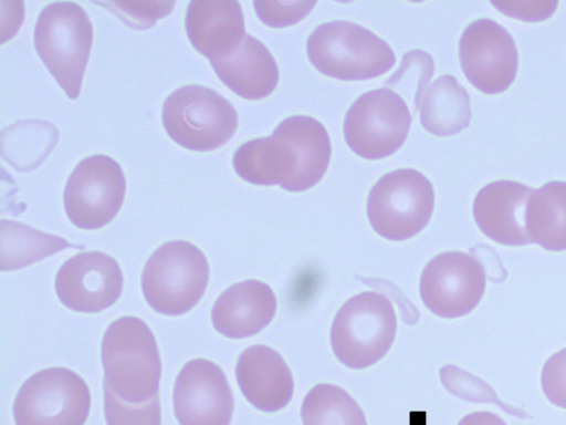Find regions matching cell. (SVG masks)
<instances>
[{
	"instance_id": "12",
	"label": "cell",
	"mask_w": 566,
	"mask_h": 425,
	"mask_svg": "<svg viewBox=\"0 0 566 425\" xmlns=\"http://www.w3.org/2000/svg\"><path fill=\"white\" fill-rule=\"evenodd\" d=\"M486 286L483 265L462 251L433 257L420 277L419 291L424 305L444 319L463 317L481 301Z\"/></svg>"
},
{
	"instance_id": "23",
	"label": "cell",
	"mask_w": 566,
	"mask_h": 425,
	"mask_svg": "<svg viewBox=\"0 0 566 425\" xmlns=\"http://www.w3.org/2000/svg\"><path fill=\"white\" fill-rule=\"evenodd\" d=\"M59 132L43 120L19 121L1 132V155L15 169L35 168L56 144Z\"/></svg>"
},
{
	"instance_id": "5",
	"label": "cell",
	"mask_w": 566,
	"mask_h": 425,
	"mask_svg": "<svg viewBox=\"0 0 566 425\" xmlns=\"http://www.w3.org/2000/svg\"><path fill=\"white\" fill-rule=\"evenodd\" d=\"M209 282L203 252L184 240L165 242L148 258L142 273V290L153 310L180 315L202 298Z\"/></svg>"
},
{
	"instance_id": "8",
	"label": "cell",
	"mask_w": 566,
	"mask_h": 425,
	"mask_svg": "<svg viewBox=\"0 0 566 425\" xmlns=\"http://www.w3.org/2000/svg\"><path fill=\"white\" fill-rule=\"evenodd\" d=\"M434 191L420 172L401 168L387 173L371 187L367 216L374 230L388 240H406L429 222Z\"/></svg>"
},
{
	"instance_id": "31",
	"label": "cell",
	"mask_w": 566,
	"mask_h": 425,
	"mask_svg": "<svg viewBox=\"0 0 566 425\" xmlns=\"http://www.w3.org/2000/svg\"><path fill=\"white\" fill-rule=\"evenodd\" d=\"M541 383L548 401L566 410V348L554 353L545 362Z\"/></svg>"
},
{
	"instance_id": "19",
	"label": "cell",
	"mask_w": 566,
	"mask_h": 425,
	"mask_svg": "<svg viewBox=\"0 0 566 425\" xmlns=\"http://www.w3.org/2000/svg\"><path fill=\"white\" fill-rule=\"evenodd\" d=\"M210 63L218 77L247 100L269 96L279 82V68L273 55L250 34L230 52L211 59Z\"/></svg>"
},
{
	"instance_id": "24",
	"label": "cell",
	"mask_w": 566,
	"mask_h": 425,
	"mask_svg": "<svg viewBox=\"0 0 566 425\" xmlns=\"http://www.w3.org/2000/svg\"><path fill=\"white\" fill-rule=\"evenodd\" d=\"M1 270H15L72 245L64 238L35 230L21 222L0 221Z\"/></svg>"
},
{
	"instance_id": "4",
	"label": "cell",
	"mask_w": 566,
	"mask_h": 425,
	"mask_svg": "<svg viewBox=\"0 0 566 425\" xmlns=\"http://www.w3.org/2000/svg\"><path fill=\"white\" fill-rule=\"evenodd\" d=\"M306 52L321 73L344 81L379 76L396 62L394 51L382 39L345 20L319 24L307 39Z\"/></svg>"
},
{
	"instance_id": "14",
	"label": "cell",
	"mask_w": 566,
	"mask_h": 425,
	"mask_svg": "<svg viewBox=\"0 0 566 425\" xmlns=\"http://www.w3.org/2000/svg\"><path fill=\"white\" fill-rule=\"evenodd\" d=\"M172 400L179 425H230L233 394L221 367L209 360L195 359L182 366Z\"/></svg>"
},
{
	"instance_id": "25",
	"label": "cell",
	"mask_w": 566,
	"mask_h": 425,
	"mask_svg": "<svg viewBox=\"0 0 566 425\" xmlns=\"http://www.w3.org/2000/svg\"><path fill=\"white\" fill-rule=\"evenodd\" d=\"M303 425H367L357 402L342 387L322 383L304 397L301 407Z\"/></svg>"
},
{
	"instance_id": "32",
	"label": "cell",
	"mask_w": 566,
	"mask_h": 425,
	"mask_svg": "<svg viewBox=\"0 0 566 425\" xmlns=\"http://www.w3.org/2000/svg\"><path fill=\"white\" fill-rule=\"evenodd\" d=\"M501 12L524 21H542L549 18L558 4L557 1H491Z\"/></svg>"
},
{
	"instance_id": "15",
	"label": "cell",
	"mask_w": 566,
	"mask_h": 425,
	"mask_svg": "<svg viewBox=\"0 0 566 425\" xmlns=\"http://www.w3.org/2000/svg\"><path fill=\"white\" fill-rule=\"evenodd\" d=\"M123 273L117 261L102 251H84L67 259L55 277L60 301L77 312H99L122 294Z\"/></svg>"
},
{
	"instance_id": "1",
	"label": "cell",
	"mask_w": 566,
	"mask_h": 425,
	"mask_svg": "<svg viewBox=\"0 0 566 425\" xmlns=\"http://www.w3.org/2000/svg\"><path fill=\"white\" fill-rule=\"evenodd\" d=\"M331 152L323 124L311 116L295 115L283 120L271 136L242 144L232 164L248 183L279 184L287 191H304L322 179Z\"/></svg>"
},
{
	"instance_id": "33",
	"label": "cell",
	"mask_w": 566,
	"mask_h": 425,
	"mask_svg": "<svg viewBox=\"0 0 566 425\" xmlns=\"http://www.w3.org/2000/svg\"><path fill=\"white\" fill-rule=\"evenodd\" d=\"M458 425H507L500 416L489 411H479L465 415Z\"/></svg>"
},
{
	"instance_id": "18",
	"label": "cell",
	"mask_w": 566,
	"mask_h": 425,
	"mask_svg": "<svg viewBox=\"0 0 566 425\" xmlns=\"http://www.w3.org/2000/svg\"><path fill=\"white\" fill-rule=\"evenodd\" d=\"M276 298L273 290L259 280L234 283L216 300L211 310L214 329L231 339L259 333L274 318Z\"/></svg>"
},
{
	"instance_id": "16",
	"label": "cell",
	"mask_w": 566,
	"mask_h": 425,
	"mask_svg": "<svg viewBox=\"0 0 566 425\" xmlns=\"http://www.w3.org/2000/svg\"><path fill=\"white\" fill-rule=\"evenodd\" d=\"M530 186L501 179L482 187L473 201V217L480 230L505 246L532 243L526 224Z\"/></svg>"
},
{
	"instance_id": "2",
	"label": "cell",
	"mask_w": 566,
	"mask_h": 425,
	"mask_svg": "<svg viewBox=\"0 0 566 425\" xmlns=\"http://www.w3.org/2000/svg\"><path fill=\"white\" fill-rule=\"evenodd\" d=\"M103 388L130 407L158 397L161 361L156 338L136 317H122L105 331L101 348Z\"/></svg>"
},
{
	"instance_id": "11",
	"label": "cell",
	"mask_w": 566,
	"mask_h": 425,
	"mask_svg": "<svg viewBox=\"0 0 566 425\" xmlns=\"http://www.w3.org/2000/svg\"><path fill=\"white\" fill-rule=\"evenodd\" d=\"M125 191L126 179L119 164L103 154L92 155L82 159L69 176L64 209L74 226L98 229L117 215Z\"/></svg>"
},
{
	"instance_id": "27",
	"label": "cell",
	"mask_w": 566,
	"mask_h": 425,
	"mask_svg": "<svg viewBox=\"0 0 566 425\" xmlns=\"http://www.w3.org/2000/svg\"><path fill=\"white\" fill-rule=\"evenodd\" d=\"M434 72V63L430 54L421 50L407 52L399 69L386 82V86L397 87L407 94V90L415 89L413 104L420 107L423 95Z\"/></svg>"
},
{
	"instance_id": "20",
	"label": "cell",
	"mask_w": 566,
	"mask_h": 425,
	"mask_svg": "<svg viewBox=\"0 0 566 425\" xmlns=\"http://www.w3.org/2000/svg\"><path fill=\"white\" fill-rule=\"evenodd\" d=\"M185 25L191 44L210 60L230 52L247 35L241 6L234 0L190 1Z\"/></svg>"
},
{
	"instance_id": "17",
	"label": "cell",
	"mask_w": 566,
	"mask_h": 425,
	"mask_svg": "<svg viewBox=\"0 0 566 425\" xmlns=\"http://www.w3.org/2000/svg\"><path fill=\"white\" fill-rule=\"evenodd\" d=\"M238 385L258 410L272 413L285 407L294 393L292 372L283 357L266 345L247 348L235 366Z\"/></svg>"
},
{
	"instance_id": "22",
	"label": "cell",
	"mask_w": 566,
	"mask_h": 425,
	"mask_svg": "<svg viewBox=\"0 0 566 425\" xmlns=\"http://www.w3.org/2000/svg\"><path fill=\"white\" fill-rule=\"evenodd\" d=\"M526 224L532 243L551 251L566 250V182H548L533 190Z\"/></svg>"
},
{
	"instance_id": "28",
	"label": "cell",
	"mask_w": 566,
	"mask_h": 425,
	"mask_svg": "<svg viewBox=\"0 0 566 425\" xmlns=\"http://www.w3.org/2000/svg\"><path fill=\"white\" fill-rule=\"evenodd\" d=\"M115 12L127 25L134 29H148L167 15L175 1H107L95 2Z\"/></svg>"
},
{
	"instance_id": "29",
	"label": "cell",
	"mask_w": 566,
	"mask_h": 425,
	"mask_svg": "<svg viewBox=\"0 0 566 425\" xmlns=\"http://www.w3.org/2000/svg\"><path fill=\"white\" fill-rule=\"evenodd\" d=\"M104 413L107 425H160L161 423L159 396L143 406L130 407L120 403L104 388Z\"/></svg>"
},
{
	"instance_id": "21",
	"label": "cell",
	"mask_w": 566,
	"mask_h": 425,
	"mask_svg": "<svg viewBox=\"0 0 566 425\" xmlns=\"http://www.w3.org/2000/svg\"><path fill=\"white\" fill-rule=\"evenodd\" d=\"M419 108L422 126L437 136L459 133L472 117L469 93L453 75L438 77L427 89Z\"/></svg>"
},
{
	"instance_id": "6",
	"label": "cell",
	"mask_w": 566,
	"mask_h": 425,
	"mask_svg": "<svg viewBox=\"0 0 566 425\" xmlns=\"http://www.w3.org/2000/svg\"><path fill=\"white\" fill-rule=\"evenodd\" d=\"M396 330V313L389 299L375 291L361 292L337 311L331 328L332 349L347 367L365 369L385 356Z\"/></svg>"
},
{
	"instance_id": "3",
	"label": "cell",
	"mask_w": 566,
	"mask_h": 425,
	"mask_svg": "<svg viewBox=\"0 0 566 425\" xmlns=\"http://www.w3.org/2000/svg\"><path fill=\"white\" fill-rule=\"evenodd\" d=\"M92 42L93 25L80 4L56 1L41 10L34 27L35 50L71 99L80 94Z\"/></svg>"
},
{
	"instance_id": "26",
	"label": "cell",
	"mask_w": 566,
	"mask_h": 425,
	"mask_svg": "<svg viewBox=\"0 0 566 425\" xmlns=\"http://www.w3.org/2000/svg\"><path fill=\"white\" fill-rule=\"evenodd\" d=\"M440 375L446 388L463 400L478 403H493L513 416L528 417V414L524 411L512 407L501 401L493 388L483 380L457 366H444L440 371Z\"/></svg>"
},
{
	"instance_id": "13",
	"label": "cell",
	"mask_w": 566,
	"mask_h": 425,
	"mask_svg": "<svg viewBox=\"0 0 566 425\" xmlns=\"http://www.w3.org/2000/svg\"><path fill=\"white\" fill-rule=\"evenodd\" d=\"M459 59L465 77L485 94L505 91L518 69L513 37L489 18L478 19L464 29L459 41Z\"/></svg>"
},
{
	"instance_id": "9",
	"label": "cell",
	"mask_w": 566,
	"mask_h": 425,
	"mask_svg": "<svg viewBox=\"0 0 566 425\" xmlns=\"http://www.w3.org/2000/svg\"><path fill=\"white\" fill-rule=\"evenodd\" d=\"M91 394L85 381L66 367L32 374L13 402L15 425H84Z\"/></svg>"
},
{
	"instance_id": "10",
	"label": "cell",
	"mask_w": 566,
	"mask_h": 425,
	"mask_svg": "<svg viewBox=\"0 0 566 425\" xmlns=\"http://www.w3.org/2000/svg\"><path fill=\"white\" fill-rule=\"evenodd\" d=\"M411 115L400 95L382 87L361 94L348 108L344 136L349 148L366 159L390 156L408 136Z\"/></svg>"
},
{
	"instance_id": "7",
	"label": "cell",
	"mask_w": 566,
	"mask_h": 425,
	"mask_svg": "<svg viewBox=\"0 0 566 425\" xmlns=\"http://www.w3.org/2000/svg\"><path fill=\"white\" fill-rule=\"evenodd\" d=\"M161 118L170 138L198 152L224 145L238 127L232 104L217 91L198 84L171 92L164 102Z\"/></svg>"
},
{
	"instance_id": "30",
	"label": "cell",
	"mask_w": 566,
	"mask_h": 425,
	"mask_svg": "<svg viewBox=\"0 0 566 425\" xmlns=\"http://www.w3.org/2000/svg\"><path fill=\"white\" fill-rule=\"evenodd\" d=\"M316 1H253L260 20L273 28L292 25L305 18Z\"/></svg>"
}]
</instances>
